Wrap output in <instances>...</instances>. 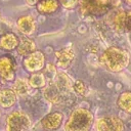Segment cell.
<instances>
[{
    "label": "cell",
    "instance_id": "6da1fadb",
    "mask_svg": "<svg viewBox=\"0 0 131 131\" xmlns=\"http://www.w3.org/2000/svg\"><path fill=\"white\" fill-rule=\"evenodd\" d=\"M99 63L107 71L121 72L129 63V54L120 47L112 46L102 52L99 57Z\"/></svg>",
    "mask_w": 131,
    "mask_h": 131
},
{
    "label": "cell",
    "instance_id": "7a4b0ae2",
    "mask_svg": "<svg viewBox=\"0 0 131 131\" xmlns=\"http://www.w3.org/2000/svg\"><path fill=\"white\" fill-rule=\"evenodd\" d=\"M92 124L93 115L91 112L86 108L79 107L72 113L64 125V128L66 131H89Z\"/></svg>",
    "mask_w": 131,
    "mask_h": 131
},
{
    "label": "cell",
    "instance_id": "3957f363",
    "mask_svg": "<svg viewBox=\"0 0 131 131\" xmlns=\"http://www.w3.org/2000/svg\"><path fill=\"white\" fill-rule=\"evenodd\" d=\"M116 0H80L79 8L83 16H100L116 7Z\"/></svg>",
    "mask_w": 131,
    "mask_h": 131
},
{
    "label": "cell",
    "instance_id": "277c9868",
    "mask_svg": "<svg viewBox=\"0 0 131 131\" xmlns=\"http://www.w3.org/2000/svg\"><path fill=\"white\" fill-rule=\"evenodd\" d=\"M7 131H28L31 122L29 117L21 112L11 113L6 120Z\"/></svg>",
    "mask_w": 131,
    "mask_h": 131
},
{
    "label": "cell",
    "instance_id": "5b68a950",
    "mask_svg": "<svg viewBox=\"0 0 131 131\" xmlns=\"http://www.w3.org/2000/svg\"><path fill=\"white\" fill-rule=\"evenodd\" d=\"M112 26L118 32H131V9H118L112 17Z\"/></svg>",
    "mask_w": 131,
    "mask_h": 131
},
{
    "label": "cell",
    "instance_id": "8992f818",
    "mask_svg": "<svg viewBox=\"0 0 131 131\" xmlns=\"http://www.w3.org/2000/svg\"><path fill=\"white\" fill-rule=\"evenodd\" d=\"M23 64L26 71L30 73L38 72L41 69H43L45 64V56L41 51L35 50L34 52H32L31 54L25 57Z\"/></svg>",
    "mask_w": 131,
    "mask_h": 131
},
{
    "label": "cell",
    "instance_id": "52a82bcc",
    "mask_svg": "<svg viewBox=\"0 0 131 131\" xmlns=\"http://www.w3.org/2000/svg\"><path fill=\"white\" fill-rule=\"evenodd\" d=\"M15 61L11 56L3 55L0 56V77L7 82L14 79L15 76Z\"/></svg>",
    "mask_w": 131,
    "mask_h": 131
},
{
    "label": "cell",
    "instance_id": "ba28073f",
    "mask_svg": "<svg viewBox=\"0 0 131 131\" xmlns=\"http://www.w3.org/2000/svg\"><path fill=\"white\" fill-rule=\"evenodd\" d=\"M96 131H124V125L118 117H104L97 121Z\"/></svg>",
    "mask_w": 131,
    "mask_h": 131
},
{
    "label": "cell",
    "instance_id": "9c48e42d",
    "mask_svg": "<svg viewBox=\"0 0 131 131\" xmlns=\"http://www.w3.org/2000/svg\"><path fill=\"white\" fill-rule=\"evenodd\" d=\"M55 58H56V64L59 68L67 69L72 64L75 58V52L72 48H63L55 52Z\"/></svg>",
    "mask_w": 131,
    "mask_h": 131
},
{
    "label": "cell",
    "instance_id": "30bf717a",
    "mask_svg": "<svg viewBox=\"0 0 131 131\" xmlns=\"http://www.w3.org/2000/svg\"><path fill=\"white\" fill-rule=\"evenodd\" d=\"M17 29L20 33H23L24 35H31L34 33L35 29H36V24L35 20L32 16L30 15H24L20 16L17 19Z\"/></svg>",
    "mask_w": 131,
    "mask_h": 131
},
{
    "label": "cell",
    "instance_id": "8fae6325",
    "mask_svg": "<svg viewBox=\"0 0 131 131\" xmlns=\"http://www.w3.org/2000/svg\"><path fill=\"white\" fill-rule=\"evenodd\" d=\"M41 123H42V126L45 129H48V130L57 129L62 123V115L60 113H58V112L51 113V114L47 115L41 121Z\"/></svg>",
    "mask_w": 131,
    "mask_h": 131
},
{
    "label": "cell",
    "instance_id": "7c38bea8",
    "mask_svg": "<svg viewBox=\"0 0 131 131\" xmlns=\"http://www.w3.org/2000/svg\"><path fill=\"white\" fill-rule=\"evenodd\" d=\"M16 49H17V53L19 55L28 56L29 54H31L32 52H34L36 50V44L32 39H30L28 37H23V38H20Z\"/></svg>",
    "mask_w": 131,
    "mask_h": 131
},
{
    "label": "cell",
    "instance_id": "4fadbf2b",
    "mask_svg": "<svg viewBox=\"0 0 131 131\" xmlns=\"http://www.w3.org/2000/svg\"><path fill=\"white\" fill-rule=\"evenodd\" d=\"M19 39L13 33H6L0 37V48L3 50H13L17 47Z\"/></svg>",
    "mask_w": 131,
    "mask_h": 131
},
{
    "label": "cell",
    "instance_id": "5bb4252c",
    "mask_svg": "<svg viewBox=\"0 0 131 131\" xmlns=\"http://www.w3.org/2000/svg\"><path fill=\"white\" fill-rule=\"evenodd\" d=\"M58 5L57 0H40L37 3V10L42 14H50L57 10Z\"/></svg>",
    "mask_w": 131,
    "mask_h": 131
},
{
    "label": "cell",
    "instance_id": "9a60e30c",
    "mask_svg": "<svg viewBox=\"0 0 131 131\" xmlns=\"http://www.w3.org/2000/svg\"><path fill=\"white\" fill-rule=\"evenodd\" d=\"M16 101V95L12 89H3L0 90V105L4 108L12 106Z\"/></svg>",
    "mask_w": 131,
    "mask_h": 131
},
{
    "label": "cell",
    "instance_id": "2e32d148",
    "mask_svg": "<svg viewBox=\"0 0 131 131\" xmlns=\"http://www.w3.org/2000/svg\"><path fill=\"white\" fill-rule=\"evenodd\" d=\"M117 103L122 111L126 113H131V91H125L121 93Z\"/></svg>",
    "mask_w": 131,
    "mask_h": 131
},
{
    "label": "cell",
    "instance_id": "e0dca14e",
    "mask_svg": "<svg viewBox=\"0 0 131 131\" xmlns=\"http://www.w3.org/2000/svg\"><path fill=\"white\" fill-rule=\"evenodd\" d=\"M29 89H30V85L28 81L25 79H17L12 85V91L15 93V95L18 96L26 95L29 92Z\"/></svg>",
    "mask_w": 131,
    "mask_h": 131
},
{
    "label": "cell",
    "instance_id": "ac0fdd59",
    "mask_svg": "<svg viewBox=\"0 0 131 131\" xmlns=\"http://www.w3.org/2000/svg\"><path fill=\"white\" fill-rule=\"evenodd\" d=\"M29 85L33 88H41L43 86H45L46 84V79H45V76L41 73H36V74H33L29 81H28Z\"/></svg>",
    "mask_w": 131,
    "mask_h": 131
},
{
    "label": "cell",
    "instance_id": "d6986e66",
    "mask_svg": "<svg viewBox=\"0 0 131 131\" xmlns=\"http://www.w3.org/2000/svg\"><path fill=\"white\" fill-rule=\"evenodd\" d=\"M73 88L75 90V92L81 96H84L87 92V87L85 85V83L82 81V80H77L74 85H73Z\"/></svg>",
    "mask_w": 131,
    "mask_h": 131
},
{
    "label": "cell",
    "instance_id": "ffe728a7",
    "mask_svg": "<svg viewBox=\"0 0 131 131\" xmlns=\"http://www.w3.org/2000/svg\"><path fill=\"white\" fill-rule=\"evenodd\" d=\"M57 1L64 8H67V9H73V8H75L78 5V3H79L80 0H57Z\"/></svg>",
    "mask_w": 131,
    "mask_h": 131
},
{
    "label": "cell",
    "instance_id": "44dd1931",
    "mask_svg": "<svg viewBox=\"0 0 131 131\" xmlns=\"http://www.w3.org/2000/svg\"><path fill=\"white\" fill-rule=\"evenodd\" d=\"M29 5H36L40 0H26Z\"/></svg>",
    "mask_w": 131,
    "mask_h": 131
},
{
    "label": "cell",
    "instance_id": "7402d4cb",
    "mask_svg": "<svg viewBox=\"0 0 131 131\" xmlns=\"http://www.w3.org/2000/svg\"><path fill=\"white\" fill-rule=\"evenodd\" d=\"M125 2H126L128 5H130V6H131V0H125Z\"/></svg>",
    "mask_w": 131,
    "mask_h": 131
},
{
    "label": "cell",
    "instance_id": "603a6c76",
    "mask_svg": "<svg viewBox=\"0 0 131 131\" xmlns=\"http://www.w3.org/2000/svg\"><path fill=\"white\" fill-rule=\"evenodd\" d=\"M0 19H1V14H0Z\"/></svg>",
    "mask_w": 131,
    "mask_h": 131
}]
</instances>
